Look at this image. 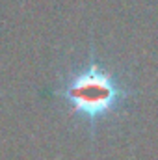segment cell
I'll return each instance as SVG.
<instances>
[{"mask_svg":"<svg viewBox=\"0 0 158 160\" xmlns=\"http://www.w3.org/2000/svg\"><path fill=\"white\" fill-rule=\"evenodd\" d=\"M54 95L80 127L97 132L126 112L134 88L114 67L89 60L69 69L60 78Z\"/></svg>","mask_w":158,"mask_h":160,"instance_id":"cell-1","label":"cell"}]
</instances>
